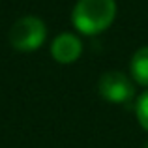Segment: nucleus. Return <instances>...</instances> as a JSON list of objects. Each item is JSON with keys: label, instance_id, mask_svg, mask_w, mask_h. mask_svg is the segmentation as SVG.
I'll return each mask as SVG.
<instances>
[{"label": "nucleus", "instance_id": "1", "mask_svg": "<svg viewBox=\"0 0 148 148\" xmlns=\"http://www.w3.org/2000/svg\"><path fill=\"white\" fill-rule=\"evenodd\" d=\"M116 15L114 0H79L73 8L71 23L79 32L86 36L103 32L111 26Z\"/></svg>", "mask_w": 148, "mask_h": 148}, {"label": "nucleus", "instance_id": "2", "mask_svg": "<svg viewBox=\"0 0 148 148\" xmlns=\"http://www.w3.org/2000/svg\"><path fill=\"white\" fill-rule=\"evenodd\" d=\"M45 36H47V26L40 17L26 15L21 17L10 30V41L13 49L23 51V53H32L43 45Z\"/></svg>", "mask_w": 148, "mask_h": 148}, {"label": "nucleus", "instance_id": "3", "mask_svg": "<svg viewBox=\"0 0 148 148\" xmlns=\"http://www.w3.org/2000/svg\"><path fill=\"white\" fill-rule=\"evenodd\" d=\"M98 88H99L101 98L112 101V103H126V101H130L135 96L133 83L120 71L103 73Z\"/></svg>", "mask_w": 148, "mask_h": 148}, {"label": "nucleus", "instance_id": "4", "mask_svg": "<svg viewBox=\"0 0 148 148\" xmlns=\"http://www.w3.org/2000/svg\"><path fill=\"white\" fill-rule=\"evenodd\" d=\"M81 53H83L81 40L69 32H64L60 36H56L53 45H51V54L60 64H73L81 56Z\"/></svg>", "mask_w": 148, "mask_h": 148}, {"label": "nucleus", "instance_id": "5", "mask_svg": "<svg viewBox=\"0 0 148 148\" xmlns=\"http://www.w3.org/2000/svg\"><path fill=\"white\" fill-rule=\"evenodd\" d=\"M131 77L143 86H148V45L141 47L131 58Z\"/></svg>", "mask_w": 148, "mask_h": 148}, {"label": "nucleus", "instance_id": "6", "mask_svg": "<svg viewBox=\"0 0 148 148\" xmlns=\"http://www.w3.org/2000/svg\"><path fill=\"white\" fill-rule=\"evenodd\" d=\"M135 112H137L139 124L148 131V92H145V94L137 99V109H135Z\"/></svg>", "mask_w": 148, "mask_h": 148}, {"label": "nucleus", "instance_id": "7", "mask_svg": "<svg viewBox=\"0 0 148 148\" xmlns=\"http://www.w3.org/2000/svg\"><path fill=\"white\" fill-rule=\"evenodd\" d=\"M146 148H148V143H146Z\"/></svg>", "mask_w": 148, "mask_h": 148}]
</instances>
